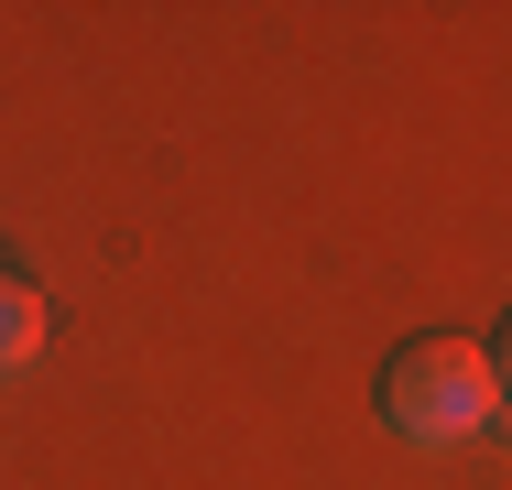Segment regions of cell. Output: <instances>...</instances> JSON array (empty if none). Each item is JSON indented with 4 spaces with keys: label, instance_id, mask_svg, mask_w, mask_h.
<instances>
[{
    "label": "cell",
    "instance_id": "2",
    "mask_svg": "<svg viewBox=\"0 0 512 490\" xmlns=\"http://www.w3.org/2000/svg\"><path fill=\"white\" fill-rule=\"evenodd\" d=\"M33 349H44V294L0 273V371H33Z\"/></svg>",
    "mask_w": 512,
    "mask_h": 490
},
{
    "label": "cell",
    "instance_id": "1",
    "mask_svg": "<svg viewBox=\"0 0 512 490\" xmlns=\"http://www.w3.org/2000/svg\"><path fill=\"white\" fill-rule=\"evenodd\" d=\"M491 360H480V338H404L393 360H382V425L404 436V447H458V436H480L491 425Z\"/></svg>",
    "mask_w": 512,
    "mask_h": 490
},
{
    "label": "cell",
    "instance_id": "3",
    "mask_svg": "<svg viewBox=\"0 0 512 490\" xmlns=\"http://www.w3.org/2000/svg\"><path fill=\"white\" fill-rule=\"evenodd\" d=\"M480 360H491V392L512 403V305H502V327H491V349H480Z\"/></svg>",
    "mask_w": 512,
    "mask_h": 490
}]
</instances>
